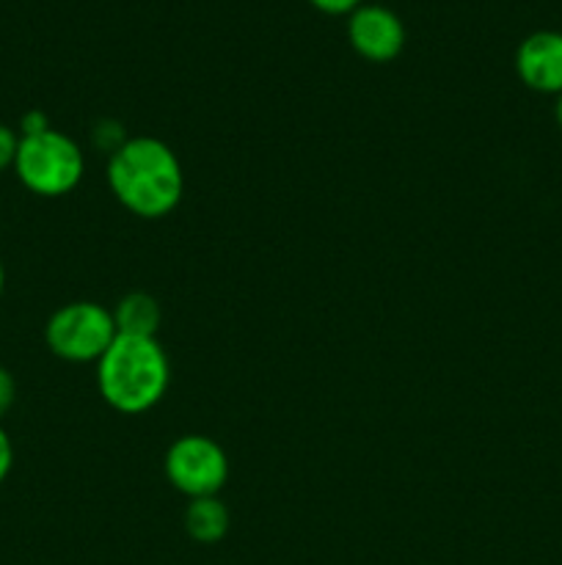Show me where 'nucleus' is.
Here are the masks:
<instances>
[{"mask_svg":"<svg viewBox=\"0 0 562 565\" xmlns=\"http://www.w3.org/2000/svg\"><path fill=\"white\" fill-rule=\"evenodd\" d=\"M229 508L218 497H198L185 508V530L198 544H218L229 533Z\"/></svg>","mask_w":562,"mask_h":565,"instance_id":"8","label":"nucleus"},{"mask_svg":"<svg viewBox=\"0 0 562 565\" xmlns=\"http://www.w3.org/2000/svg\"><path fill=\"white\" fill-rule=\"evenodd\" d=\"M11 467H14V445H11L9 434L0 428V486H3L6 478L11 475Z\"/></svg>","mask_w":562,"mask_h":565,"instance_id":"14","label":"nucleus"},{"mask_svg":"<svg viewBox=\"0 0 562 565\" xmlns=\"http://www.w3.org/2000/svg\"><path fill=\"white\" fill-rule=\"evenodd\" d=\"M165 478L191 500L218 497L229 478V458L209 436H182L165 452Z\"/></svg>","mask_w":562,"mask_h":565,"instance_id":"5","label":"nucleus"},{"mask_svg":"<svg viewBox=\"0 0 562 565\" xmlns=\"http://www.w3.org/2000/svg\"><path fill=\"white\" fill-rule=\"evenodd\" d=\"M91 138H94V147H97L99 152L108 154V158H110V154L119 152V149L127 143L125 127H121L116 119H102V121H97V127H94Z\"/></svg>","mask_w":562,"mask_h":565,"instance_id":"10","label":"nucleus"},{"mask_svg":"<svg viewBox=\"0 0 562 565\" xmlns=\"http://www.w3.org/2000/svg\"><path fill=\"white\" fill-rule=\"evenodd\" d=\"M347 39L361 58L386 64V61H395L406 47V25L386 6L361 3L347 20Z\"/></svg>","mask_w":562,"mask_h":565,"instance_id":"6","label":"nucleus"},{"mask_svg":"<svg viewBox=\"0 0 562 565\" xmlns=\"http://www.w3.org/2000/svg\"><path fill=\"white\" fill-rule=\"evenodd\" d=\"M108 182L121 207L141 218H163L185 193L180 158L160 138H127L125 147L108 158Z\"/></svg>","mask_w":562,"mask_h":565,"instance_id":"1","label":"nucleus"},{"mask_svg":"<svg viewBox=\"0 0 562 565\" xmlns=\"http://www.w3.org/2000/svg\"><path fill=\"white\" fill-rule=\"evenodd\" d=\"M17 149H20V136L9 125H0V171L14 169Z\"/></svg>","mask_w":562,"mask_h":565,"instance_id":"11","label":"nucleus"},{"mask_svg":"<svg viewBox=\"0 0 562 565\" xmlns=\"http://www.w3.org/2000/svg\"><path fill=\"white\" fill-rule=\"evenodd\" d=\"M516 75L532 92L556 97L562 92V33H529L516 50Z\"/></svg>","mask_w":562,"mask_h":565,"instance_id":"7","label":"nucleus"},{"mask_svg":"<svg viewBox=\"0 0 562 565\" xmlns=\"http://www.w3.org/2000/svg\"><path fill=\"white\" fill-rule=\"evenodd\" d=\"M3 290H6V268L3 263H0V296H3Z\"/></svg>","mask_w":562,"mask_h":565,"instance_id":"17","label":"nucleus"},{"mask_svg":"<svg viewBox=\"0 0 562 565\" xmlns=\"http://www.w3.org/2000/svg\"><path fill=\"white\" fill-rule=\"evenodd\" d=\"M14 401H17L14 375H11L6 367H0V419L11 412Z\"/></svg>","mask_w":562,"mask_h":565,"instance_id":"12","label":"nucleus"},{"mask_svg":"<svg viewBox=\"0 0 562 565\" xmlns=\"http://www.w3.org/2000/svg\"><path fill=\"white\" fill-rule=\"evenodd\" d=\"M83 169V149L66 132L50 127L39 136H20L14 171L22 185L36 196H66L80 185Z\"/></svg>","mask_w":562,"mask_h":565,"instance_id":"3","label":"nucleus"},{"mask_svg":"<svg viewBox=\"0 0 562 565\" xmlns=\"http://www.w3.org/2000/svg\"><path fill=\"white\" fill-rule=\"evenodd\" d=\"M20 130H22V136H39V132L50 130V119L42 114V110H31V114L22 116Z\"/></svg>","mask_w":562,"mask_h":565,"instance_id":"15","label":"nucleus"},{"mask_svg":"<svg viewBox=\"0 0 562 565\" xmlns=\"http://www.w3.org/2000/svg\"><path fill=\"white\" fill-rule=\"evenodd\" d=\"M99 395L121 414H143L163 401L171 364L158 337L116 334L97 362Z\"/></svg>","mask_w":562,"mask_h":565,"instance_id":"2","label":"nucleus"},{"mask_svg":"<svg viewBox=\"0 0 562 565\" xmlns=\"http://www.w3.org/2000/svg\"><path fill=\"white\" fill-rule=\"evenodd\" d=\"M160 303L149 292H130L114 309V323L119 334L154 337L160 329Z\"/></svg>","mask_w":562,"mask_h":565,"instance_id":"9","label":"nucleus"},{"mask_svg":"<svg viewBox=\"0 0 562 565\" xmlns=\"http://www.w3.org/2000/svg\"><path fill=\"white\" fill-rule=\"evenodd\" d=\"M554 119H556V125H560V130H562V92L556 94V105H554Z\"/></svg>","mask_w":562,"mask_h":565,"instance_id":"16","label":"nucleus"},{"mask_svg":"<svg viewBox=\"0 0 562 565\" xmlns=\"http://www.w3.org/2000/svg\"><path fill=\"white\" fill-rule=\"evenodd\" d=\"M309 3H312L317 11H323V14L342 17V14H353L364 0H309Z\"/></svg>","mask_w":562,"mask_h":565,"instance_id":"13","label":"nucleus"},{"mask_svg":"<svg viewBox=\"0 0 562 565\" xmlns=\"http://www.w3.org/2000/svg\"><path fill=\"white\" fill-rule=\"evenodd\" d=\"M114 312L94 301H75L53 312L44 329L47 348L64 362H99L116 340Z\"/></svg>","mask_w":562,"mask_h":565,"instance_id":"4","label":"nucleus"}]
</instances>
